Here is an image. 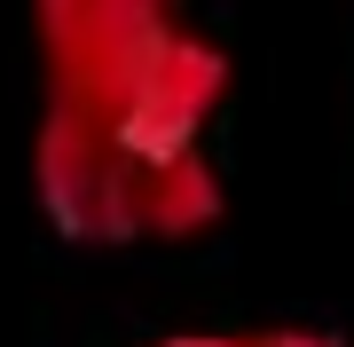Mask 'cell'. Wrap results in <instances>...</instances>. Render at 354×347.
Listing matches in <instances>:
<instances>
[{
	"label": "cell",
	"mask_w": 354,
	"mask_h": 347,
	"mask_svg": "<svg viewBox=\"0 0 354 347\" xmlns=\"http://www.w3.org/2000/svg\"><path fill=\"white\" fill-rule=\"evenodd\" d=\"M39 103H64L134 158H197L228 95V48L150 0H48L32 16Z\"/></svg>",
	"instance_id": "1"
},
{
	"label": "cell",
	"mask_w": 354,
	"mask_h": 347,
	"mask_svg": "<svg viewBox=\"0 0 354 347\" xmlns=\"http://www.w3.org/2000/svg\"><path fill=\"white\" fill-rule=\"evenodd\" d=\"M32 190L55 237L71 244H158V237H197L213 229L228 190L213 158H134L64 103H39L32 127Z\"/></svg>",
	"instance_id": "2"
},
{
	"label": "cell",
	"mask_w": 354,
	"mask_h": 347,
	"mask_svg": "<svg viewBox=\"0 0 354 347\" xmlns=\"http://www.w3.org/2000/svg\"><path fill=\"white\" fill-rule=\"evenodd\" d=\"M158 347H346V339L315 332V323H276V332H174Z\"/></svg>",
	"instance_id": "3"
}]
</instances>
